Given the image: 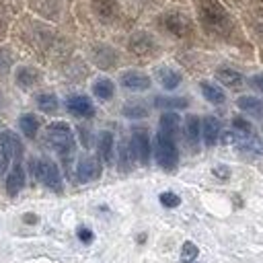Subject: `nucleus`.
<instances>
[{
    "label": "nucleus",
    "mask_w": 263,
    "mask_h": 263,
    "mask_svg": "<svg viewBox=\"0 0 263 263\" xmlns=\"http://www.w3.org/2000/svg\"><path fill=\"white\" fill-rule=\"evenodd\" d=\"M195 10L205 33L214 37H228L232 33V16L220 4V0H195Z\"/></svg>",
    "instance_id": "nucleus-1"
},
{
    "label": "nucleus",
    "mask_w": 263,
    "mask_h": 263,
    "mask_svg": "<svg viewBox=\"0 0 263 263\" xmlns=\"http://www.w3.org/2000/svg\"><path fill=\"white\" fill-rule=\"evenodd\" d=\"M45 140L62 158L72 156V152H74V134H72L68 123H64V121L49 123L47 132H45Z\"/></svg>",
    "instance_id": "nucleus-2"
},
{
    "label": "nucleus",
    "mask_w": 263,
    "mask_h": 263,
    "mask_svg": "<svg viewBox=\"0 0 263 263\" xmlns=\"http://www.w3.org/2000/svg\"><path fill=\"white\" fill-rule=\"evenodd\" d=\"M154 154H156V162L160 164V168L164 171H175L177 162H179V150L175 144V138L158 132L156 134V146H154Z\"/></svg>",
    "instance_id": "nucleus-3"
},
{
    "label": "nucleus",
    "mask_w": 263,
    "mask_h": 263,
    "mask_svg": "<svg viewBox=\"0 0 263 263\" xmlns=\"http://www.w3.org/2000/svg\"><path fill=\"white\" fill-rule=\"evenodd\" d=\"M31 168H33V175L37 181H41L45 187L53 189V191H62V177H60V171L58 166L47 160V158H41V160H33L31 162Z\"/></svg>",
    "instance_id": "nucleus-4"
},
{
    "label": "nucleus",
    "mask_w": 263,
    "mask_h": 263,
    "mask_svg": "<svg viewBox=\"0 0 263 263\" xmlns=\"http://www.w3.org/2000/svg\"><path fill=\"white\" fill-rule=\"evenodd\" d=\"M160 25H162L164 31H168L171 35H175L179 39L191 35V31H193V25H191L189 16L183 14V12H166V14H162L160 16Z\"/></svg>",
    "instance_id": "nucleus-5"
},
{
    "label": "nucleus",
    "mask_w": 263,
    "mask_h": 263,
    "mask_svg": "<svg viewBox=\"0 0 263 263\" xmlns=\"http://www.w3.org/2000/svg\"><path fill=\"white\" fill-rule=\"evenodd\" d=\"M132 148H134V154L136 158L142 162V164H148L150 162V138H148V132L146 129H134L132 134Z\"/></svg>",
    "instance_id": "nucleus-6"
},
{
    "label": "nucleus",
    "mask_w": 263,
    "mask_h": 263,
    "mask_svg": "<svg viewBox=\"0 0 263 263\" xmlns=\"http://www.w3.org/2000/svg\"><path fill=\"white\" fill-rule=\"evenodd\" d=\"M92 12L101 23H113L119 16V2L117 0H90Z\"/></svg>",
    "instance_id": "nucleus-7"
},
{
    "label": "nucleus",
    "mask_w": 263,
    "mask_h": 263,
    "mask_svg": "<svg viewBox=\"0 0 263 263\" xmlns=\"http://www.w3.org/2000/svg\"><path fill=\"white\" fill-rule=\"evenodd\" d=\"M76 177L80 183H88V181H95L101 177V164L97 158L92 156H84L78 160V166H76Z\"/></svg>",
    "instance_id": "nucleus-8"
},
{
    "label": "nucleus",
    "mask_w": 263,
    "mask_h": 263,
    "mask_svg": "<svg viewBox=\"0 0 263 263\" xmlns=\"http://www.w3.org/2000/svg\"><path fill=\"white\" fill-rule=\"evenodd\" d=\"M127 47L136 55H150L156 49V41L148 33H134L127 41Z\"/></svg>",
    "instance_id": "nucleus-9"
},
{
    "label": "nucleus",
    "mask_w": 263,
    "mask_h": 263,
    "mask_svg": "<svg viewBox=\"0 0 263 263\" xmlns=\"http://www.w3.org/2000/svg\"><path fill=\"white\" fill-rule=\"evenodd\" d=\"M66 107H68V111H70L72 115H76V117H92V115H95V105H92L90 99L84 97V95H74V97H70V99L66 101Z\"/></svg>",
    "instance_id": "nucleus-10"
},
{
    "label": "nucleus",
    "mask_w": 263,
    "mask_h": 263,
    "mask_svg": "<svg viewBox=\"0 0 263 263\" xmlns=\"http://www.w3.org/2000/svg\"><path fill=\"white\" fill-rule=\"evenodd\" d=\"M97 150H99V158L105 164H113L115 158V140L111 132H101L99 140H97Z\"/></svg>",
    "instance_id": "nucleus-11"
},
{
    "label": "nucleus",
    "mask_w": 263,
    "mask_h": 263,
    "mask_svg": "<svg viewBox=\"0 0 263 263\" xmlns=\"http://www.w3.org/2000/svg\"><path fill=\"white\" fill-rule=\"evenodd\" d=\"M0 144H2V148L6 150V154H8L10 158L21 160V156H23V144H21V138H18L14 132L4 129V132L0 134Z\"/></svg>",
    "instance_id": "nucleus-12"
},
{
    "label": "nucleus",
    "mask_w": 263,
    "mask_h": 263,
    "mask_svg": "<svg viewBox=\"0 0 263 263\" xmlns=\"http://www.w3.org/2000/svg\"><path fill=\"white\" fill-rule=\"evenodd\" d=\"M121 86H125L127 90H146V88H150V78L142 72L129 70V72L121 74Z\"/></svg>",
    "instance_id": "nucleus-13"
},
{
    "label": "nucleus",
    "mask_w": 263,
    "mask_h": 263,
    "mask_svg": "<svg viewBox=\"0 0 263 263\" xmlns=\"http://www.w3.org/2000/svg\"><path fill=\"white\" fill-rule=\"evenodd\" d=\"M23 187H25V171H23L21 162H16V164L10 168L8 177H6V193L14 197V195L21 193Z\"/></svg>",
    "instance_id": "nucleus-14"
},
{
    "label": "nucleus",
    "mask_w": 263,
    "mask_h": 263,
    "mask_svg": "<svg viewBox=\"0 0 263 263\" xmlns=\"http://www.w3.org/2000/svg\"><path fill=\"white\" fill-rule=\"evenodd\" d=\"M201 136H203L205 146H214L218 142V138H220V121L216 117H212V115L203 117V121H201Z\"/></svg>",
    "instance_id": "nucleus-15"
},
{
    "label": "nucleus",
    "mask_w": 263,
    "mask_h": 263,
    "mask_svg": "<svg viewBox=\"0 0 263 263\" xmlns=\"http://www.w3.org/2000/svg\"><path fill=\"white\" fill-rule=\"evenodd\" d=\"M199 138H201V121H199V117L189 115V117L185 119V140H187V144L195 150L197 144H199Z\"/></svg>",
    "instance_id": "nucleus-16"
},
{
    "label": "nucleus",
    "mask_w": 263,
    "mask_h": 263,
    "mask_svg": "<svg viewBox=\"0 0 263 263\" xmlns=\"http://www.w3.org/2000/svg\"><path fill=\"white\" fill-rule=\"evenodd\" d=\"M216 78H218L224 86H228V88H240V86L245 84L242 74L236 72V70H232V68H218V70H216Z\"/></svg>",
    "instance_id": "nucleus-17"
},
{
    "label": "nucleus",
    "mask_w": 263,
    "mask_h": 263,
    "mask_svg": "<svg viewBox=\"0 0 263 263\" xmlns=\"http://www.w3.org/2000/svg\"><path fill=\"white\" fill-rule=\"evenodd\" d=\"M156 78L162 84V88H166V90H175L181 84V74L177 70H173V68H166V66L164 68H158Z\"/></svg>",
    "instance_id": "nucleus-18"
},
{
    "label": "nucleus",
    "mask_w": 263,
    "mask_h": 263,
    "mask_svg": "<svg viewBox=\"0 0 263 263\" xmlns=\"http://www.w3.org/2000/svg\"><path fill=\"white\" fill-rule=\"evenodd\" d=\"M236 105L240 111H245L253 117H263V101L257 97H238Z\"/></svg>",
    "instance_id": "nucleus-19"
},
{
    "label": "nucleus",
    "mask_w": 263,
    "mask_h": 263,
    "mask_svg": "<svg viewBox=\"0 0 263 263\" xmlns=\"http://www.w3.org/2000/svg\"><path fill=\"white\" fill-rule=\"evenodd\" d=\"M158 132H162V134H166V136H171V138H177V134H179V115L177 113H162L160 115V121H158Z\"/></svg>",
    "instance_id": "nucleus-20"
},
{
    "label": "nucleus",
    "mask_w": 263,
    "mask_h": 263,
    "mask_svg": "<svg viewBox=\"0 0 263 263\" xmlns=\"http://www.w3.org/2000/svg\"><path fill=\"white\" fill-rule=\"evenodd\" d=\"M199 86H201V95H203L210 103H214V105H222V103L226 101V95H224V90H222L218 84L203 80Z\"/></svg>",
    "instance_id": "nucleus-21"
},
{
    "label": "nucleus",
    "mask_w": 263,
    "mask_h": 263,
    "mask_svg": "<svg viewBox=\"0 0 263 263\" xmlns=\"http://www.w3.org/2000/svg\"><path fill=\"white\" fill-rule=\"evenodd\" d=\"M136 162V154H134V148H132V142H121L119 144V166L121 171H132Z\"/></svg>",
    "instance_id": "nucleus-22"
},
{
    "label": "nucleus",
    "mask_w": 263,
    "mask_h": 263,
    "mask_svg": "<svg viewBox=\"0 0 263 263\" xmlns=\"http://www.w3.org/2000/svg\"><path fill=\"white\" fill-rule=\"evenodd\" d=\"M92 92H95V97H99L101 101H107V99L113 97L115 86H113V82H111L109 78H99V80H95V84H92Z\"/></svg>",
    "instance_id": "nucleus-23"
},
{
    "label": "nucleus",
    "mask_w": 263,
    "mask_h": 263,
    "mask_svg": "<svg viewBox=\"0 0 263 263\" xmlns=\"http://www.w3.org/2000/svg\"><path fill=\"white\" fill-rule=\"evenodd\" d=\"M18 125H21V132L27 138H35L37 136V129H39V119L35 115L27 113V115H21L18 117Z\"/></svg>",
    "instance_id": "nucleus-24"
},
{
    "label": "nucleus",
    "mask_w": 263,
    "mask_h": 263,
    "mask_svg": "<svg viewBox=\"0 0 263 263\" xmlns=\"http://www.w3.org/2000/svg\"><path fill=\"white\" fill-rule=\"evenodd\" d=\"M154 105L160 109H185L189 105V101L181 99V97H156Z\"/></svg>",
    "instance_id": "nucleus-25"
},
{
    "label": "nucleus",
    "mask_w": 263,
    "mask_h": 263,
    "mask_svg": "<svg viewBox=\"0 0 263 263\" xmlns=\"http://www.w3.org/2000/svg\"><path fill=\"white\" fill-rule=\"evenodd\" d=\"M37 72L33 70V68H21L18 72H16V84L18 86H23V88H31L35 82H37Z\"/></svg>",
    "instance_id": "nucleus-26"
},
{
    "label": "nucleus",
    "mask_w": 263,
    "mask_h": 263,
    "mask_svg": "<svg viewBox=\"0 0 263 263\" xmlns=\"http://www.w3.org/2000/svg\"><path fill=\"white\" fill-rule=\"evenodd\" d=\"M37 107L43 111V113H53L58 111V99L55 95H49V92H43L37 97Z\"/></svg>",
    "instance_id": "nucleus-27"
},
{
    "label": "nucleus",
    "mask_w": 263,
    "mask_h": 263,
    "mask_svg": "<svg viewBox=\"0 0 263 263\" xmlns=\"http://www.w3.org/2000/svg\"><path fill=\"white\" fill-rule=\"evenodd\" d=\"M123 115L129 117V119H140V117H146L148 115V109L140 103H127L123 107Z\"/></svg>",
    "instance_id": "nucleus-28"
},
{
    "label": "nucleus",
    "mask_w": 263,
    "mask_h": 263,
    "mask_svg": "<svg viewBox=\"0 0 263 263\" xmlns=\"http://www.w3.org/2000/svg\"><path fill=\"white\" fill-rule=\"evenodd\" d=\"M197 247L191 242V240H187V242H183V247H181V261L183 263H191L195 257H197Z\"/></svg>",
    "instance_id": "nucleus-29"
},
{
    "label": "nucleus",
    "mask_w": 263,
    "mask_h": 263,
    "mask_svg": "<svg viewBox=\"0 0 263 263\" xmlns=\"http://www.w3.org/2000/svg\"><path fill=\"white\" fill-rule=\"evenodd\" d=\"M232 129L238 134H255V127L251 121H247L245 117H234L232 119Z\"/></svg>",
    "instance_id": "nucleus-30"
},
{
    "label": "nucleus",
    "mask_w": 263,
    "mask_h": 263,
    "mask_svg": "<svg viewBox=\"0 0 263 263\" xmlns=\"http://www.w3.org/2000/svg\"><path fill=\"white\" fill-rule=\"evenodd\" d=\"M160 203L164 205V208H177L179 203H181V197L177 195V193H173V191H164V193H160Z\"/></svg>",
    "instance_id": "nucleus-31"
},
{
    "label": "nucleus",
    "mask_w": 263,
    "mask_h": 263,
    "mask_svg": "<svg viewBox=\"0 0 263 263\" xmlns=\"http://www.w3.org/2000/svg\"><path fill=\"white\" fill-rule=\"evenodd\" d=\"M212 173H214L218 179H228V177H230V168H228L226 164H218V166H214Z\"/></svg>",
    "instance_id": "nucleus-32"
},
{
    "label": "nucleus",
    "mask_w": 263,
    "mask_h": 263,
    "mask_svg": "<svg viewBox=\"0 0 263 263\" xmlns=\"http://www.w3.org/2000/svg\"><path fill=\"white\" fill-rule=\"evenodd\" d=\"M8 162H10V156L6 154V150L2 148V144H0V175L8 168Z\"/></svg>",
    "instance_id": "nucleus-33"
},
{
    "label": "nucleus",
    "mask_w": 263,
    "mask_h": 263,
    "mask_svg": "<svg viewBox=\"0 0 263 263\" xmlns=\"http://www.w3.org/2000/svg\"><path fill=\"white\" fill-rule=\"evenodd\" d=\"M249 84H251L253 88H257L259 92H263V74H255V76H251Z\"/></svg>",
    "instance_id": "nucleus-34"
},
{
    "label": "nucleus",
    "mask_w": 263,
    "mask_h": 263,
    "mask_svg": "<svg viewBox=\"0 0 263 263\" xmlns=\"http://www.w3.org/2000/svg\"><path fill=\"white\" fill-rule=\"evenodd\" d=\"M78 238H80L82 242H90V240H92V232H90L88 228L80 226V228H78Z\"/></svg>",
    "instance_id": "nucleus-35"
},
{
    "label": "nucleus",
    "mask_w": 263,
    "mask_h": 263,
    "mask_svg": "<svg viewBox=\"0 0 263 263\" xmlns=\"http://www.w3.org/2000/svg\"><path fill=\"white\" fill-rule=\"evenodd\" d=\"M78 132H80V140H82V144H84V146H88V129L80 127Z\"/></svg>",
    "instance_id": "nucleus-36"
},
{
    "label": "nucleus",
    "mask_w": 263,
    "mask_h": 263,
    "mask_svg": "<svg viewBox=\"0 0 263 263\" xmlns=\"http://www.w3.org/2000/svg\"><path fill=\"white\" fill-rule=\"evenodd\" d=\"M25 222H27V224H35V222H37V216L27 214V216H25Z\"/></svg>",
    "instance_id": "nucleus-37"
},
{
    "label": "nucleus",
    "mask_w": 263,
    "mask_h": 263,
    "mask_svg": "<svg viewBox=\"0 0 263 263\" xmlns=\"http://www.w3.org/2000/svg\"><path fill=\"white\" fill-rule=\"evenodd\" d=\"M0 33H2V21H0Z\"/></svg>",
    "instance_id": "nucleus-38"
},
{
    "label": "nucleus",
    "mask_w": 263,
    "mask_h": 263,
    "mask_svg": "<svg viewBox=\"0 0 263 263\" xmlns=\"http://www.w3.org/2000/svg\"><path fill=\"white\" fill-rule=\"evenodd\" d=\"M259 2H263V0H259Z\"/></svg>",
    "instance_id": "nucleus-39"
}]
</instances>
